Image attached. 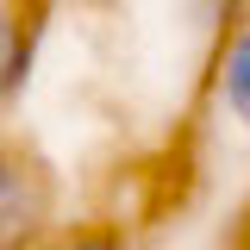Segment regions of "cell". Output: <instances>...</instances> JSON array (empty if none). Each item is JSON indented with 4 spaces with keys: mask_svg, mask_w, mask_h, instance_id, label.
Segmentation results:
<instances>
[{
    "mask_svg": "<svg viewBox=\"0 0 250 250\" xmlns=\"http://www.w3.org/2000/svg\"><path fill=\"white\" fill-rule=\"evenodd\" d=\"M62 250H131V244H125V231H82V238H69Z\"/></svg>",
    "mask_w": 250,
    "mask_h": 250,
    "instance_id": "obj_4",
    "label": "cell"
},
{
    "mask_svg": "<svg viewBox=\"0 0 250 250\" xmlns=\"http://www.w3.org/2000/svg\"><path fill=\"white\" fill-rule=\"evenodd\" d=\"M50 219H57L50 169L25 144L0 138V250H38L50 238Z\"/></svg>",
    "mask_w": 250,
    "mask_h": 250,
    "instance_id": "obj_1",
    "label": "cell"
},
{
    "mask_svg": "<svg viewBox=\"0 0 250 250\" xmlns=\"http://www.w3.org/2000/svg\"><path fill=\"white\" fill-rule=\"evenodd\" d=\"M219 100H225V113L238 125H250V19L244 25H231V38H225V50H219Z\"/></svg>",
    "mask_w": 250,
    "mask_h": 250,
    "instance_id": "obj_3",
    "label": "cell"
},
{
    "mask_svg": "<svg viewBox=\"0 0 250 250\" xmlns=\"http://www.w3.org/2000/svg\"><path fill=\"white\" fill-rule=\"evenodd\" d=\"M44 38H50V13L44 6H0V113L31 88Z\"/></svg>",
    "mask_w": 250,
    "mask_h": 250,
    "instance_id": "obj_2",
    "label": "cell"
}]
</instances>
